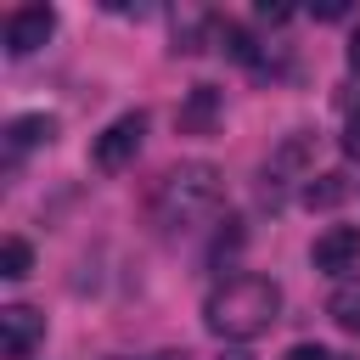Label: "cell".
I'll return each mask as SVG.
<instances>
[{
  "instance_id": "obj_20",
  "label": "cell",
  "mask_w": 360,
  "mask_h": 360,
  "mask_svg": "<svg viewBox=\"0 0 360 360\" xmlns=\"http://www.w3.org/2000/svg\"><path fill=\"white\" fill-rule=\"evenodd\" d=\"M158 360H180V354H158Z\"/></svg>"
},
{
  "instance_id": "obj_17",
  "label": "cell",
  "mask_w": 360,
  "mask_h": 360,
  "mask_svg": "<svg viewBox=\"0 0 360 360\" xmlns=\"http://www.w3.org/2000/svg\"><path fill=\"white\" fill-rule=\"evenodd\" d=\"M349 68H354V73H360V28H354V34H349Z\"/></svg>"
},
{
  "instance_id": "obj_7",
  "label": "cell",
  "mask_w": 360,
  "mask_h": 360,
  "mask_svg": "<svg viewBox=\"0 0 360 360\" xmlns=\"http://www.w3.org/2000/svg\"><path fill=\"white\" fill-rule=\"evenodd\" d=\"M214 124H219V90L191 84V96L180 101V135H214Z\"/></svg>"
},
{
  "instance_id": "obj_10",
  "label": "cell",
  "mask_w": 360,
  "mask_h": 360,
  "mask_svg": "<svg viewBox=\"0 0 360 360\" xmlns=\"http://www.w3.org/2000/svg\"><path fill=\"white\" fill-rule=\"evenodd\" d=\"M326 315L338 321V332H349V338H360V281H343L332 298H326Z\"/></svg>"
},
{
  "instance_id": "obj_15",
  "label": "cell",
  "mask_w": 360,
  "mask_h": 360,
  "mask_svg": "<svg viewBox=\"0 0 360 360\" xmlns=\"http://www.w3.org/2000/svg\"><path fill=\"white\" fill-rule=\"evenodd\" d=\"M343 11H349L343 0H321V6H315V17H326V22H332V17H343Z\"/></svg>"
},
{
  "instance_id": "obj_19",
  "label": "cell",
  "mask_w": 360,
  "mask_h": 360,
  "mask_svg": "<svg viewBox=\"0 0 360 360\" xmlns=\"http://www.w3.org/2000/svg\"><path fill=\"white\" fill-rule=\"evenodd\" d=\"M107 360H129V354H107Z\"/></svg>"
},
{
  "instance_id": "obj_11",
  "label": "cell",
  "mask_w": 360,
  "mask_h": 360,
  "mask_svg": "<svg viewBox=\"0 0 360 360\" xmlns=\"http://www.w3.org/2000/svg\"><path fill=\"white\" fill-rule=\"evenodd\" d=\"M304 169H309V135H292V141H287V146L270 158L264 180H270V174H304Z\"/></svg>"
},
{
  "instance_id": "obj_5",
  "label": "cell",
  "mask_w": 360,
  "mask_h": 360,
  "mask_svg": "<svg viewBox=\"0 0 360 360\" xmlns=\"http://www.w3.org/2000/svg\"><path fill=\"white\" fill-rule=\"evenodd\" d=\"M309 259H315L321 276H349V270H360V231H354V225H326V231L315 236Z\"/></svg>"
},
{
  "instance_id": "obj_12",
  "label": "cell",
  "mask_w": 360,
  "mask_h": 360,
  "mask_svg": "<svg viewBox=\"0 0 360 360\" xmlns=\"http://www.w3.org/2000/svg\"><path fill=\"white\" fill-rule=\"evenodd\" d=\"M28 270H34V248H28L22 236H6V242H0V276H6V281H22Z\"/></svg>"
},
{
  "instance_id": "obj_14",
  "label": "cell",
  "mask_w": 360,
  "mask_h": 360,
  "mask_svg": "<svg viewBox=\"0 0 360 360\" xmlns=\"http://www.w3.org/2000/svg\"><path fill=\"white\" fill-rule=\"evenodd\" d=\"M287 360H338V354H326L321 343H292V349H287Z\"/></svg>"
},
{
  "instance_id": "obj_9",
  "label": "cell",
  "mask_w": 360,
  "mask_h": 360,
  "mask_svg": "<svg viewBox=\"0 0 360 360\" xmlns=\"http://www.w3.org/2000/svg\"><path fill=\"white\" fill-rule=\"evenodd\" d=\"M349 191H354L349 174H338V169H332V174H315V180L304 186V208H338Z\"/></svg>"
},
{
  "instance_id": "obj_6",
  "label": "cell",
  "mask_w": 360,
  "mask_h": 360,
  "mask_svg": "<svg viewBox=\"0 0 360 360\" xmlns=\"http://www.w3.org/2000/svg\"><path fill=\"white\" fill-rule=\"evenodd\" d=\"M51 34H56V11L51 6H22V11L6 17V56H34Z\"/></svg>"
},
{
  "instance_id": "obj_13",
  "label": "cell",
  "mask_w": 360,
  "mask_h": 360,
  "mask_svg": "<svg viewBox=\"0 0 360 360\" xmlns=\"http://www.w3.org/2000/svg\"><path fill=\"white\" fill-rule=\"evenodd\" d=\"M343 152L349 158H360V107L349 112V124H343Z\"/></svg>"
},
{
  "instance_id": "obj_4",
  "label": "cell",
  "mask_w": 360,
  "mask_h": 360,
  "mask_svg": "<svg viewBox=\"0 0 360 360\" xmlns=\"http://www.w3.org/2000/svg\"><path fill=\"white\" fill-rule=\"evenodd\" d=\"M39 343H45V315L28 309V304H6L0 309V354L6 360H28Z\"/></svg>"
},
{
  "instance_id": "obj_8",
  "label": "cell",
  "mask_w": 360,
  "mask_h": 360,
  "mask_svg": "<svg viewBox=\"0 0 360 360\" xmlns=\"http://www.w3.org/2000/svg\"><path fill=\"white\" fill-rule=\"evenodd\" d=\"M51 135H56V118H45V112H22V118L6 124V146L11 152H28V146H39Z\"/></svg>"
},
{
  "instance_id": "obj_1",
  "label": "cell",
  "mask_w": 360,
  "mask_h": 360,
  "mask_svg": "<svg viewBox=\"0 0 360 360\" xmlns=\"http://www.w3.org/2000/svg\"><path fill=\"white\" fill-rule=\"evenodd\" d=\"M202 321H208L214 338L248 343V338H259V332H270L281 321V287L270 276H231L225 287L208 292Z\"/></svg>"
},
{
  "instance_id": "obj_18",
  "label": "cell",
  "mask_w": 360,
  "mask_h": 360,
  "mask_svg": "<svg viewBox=\"0 0 360 360\" xmlns=\"http://www.w3.org/2000/svg\"><path fill=\"white\" fill-rule=\"evenodd\" d=\"M219 360H253V354H242V349H225V354H219Z\"/></svg>"
},
{
  "instance_id": "obj_16",
  "label": "cell",
  "mask_w": 360,
  "mask_h": 360,
  "mask_svg": "<svg viewBox=\"0 0 360 360\" xmlns=\"http://www.w3.org/2000/svg\"><path fill=\"white\" fill-rule=\"evenodd\" d=\"M259 17H264V22H287L292 11H287V6H259Z\"/></svg>"
},
{
  "instance_id": "obj_2",
  "label": "cell",
  "mask_w": 360,
  "mask_h": 360,
  "mask_svg": "<svg viewBox=\"0 0 360 360\" xmlns=\"http://www.w3.org/2000/svg\"><path fill=\"white\" fill-rule=\"evenodd\" d=\"M219 202H225L219 169L202 163V158H191V163H174V169L158 180V191H152V219L174 236V231H197L202 219H214Z\"/></svg>"
},
{
  "instance_id": "obj_3",
  "label": "cell",
  "mask_w": 360,
  "mask_h": 360,
  "mask_svg": "<svg viewBox=\"0 0 360 360\" xmlns=\"http://www.w3.org/2000/svg\"><path fill=\"white\" fill-rule=\"evenodd\" d=\"M141 141H146V112H118V118H112V124L96 135L90 163H96L101 174H118V169H129V163H135Z\"/></svg>"
}]
</instances>
